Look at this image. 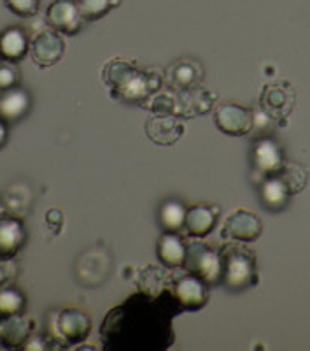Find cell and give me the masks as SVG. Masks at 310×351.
<instances>
[{"label":"cell","instance_id":"6da1fadb","mask_svg":"<svg viewBox=\"0 0 310 351\" xmlns=\"http://www.w3.org/2000/svg\"><path fill=\"white\" fill-rule=\"evenodd\" d=\"M183 311L168 290H144L112 307L100 327L103 350L164 351L174 343L172 322Z\"/></svg>","mask_w":310,"mask_h":351},{"label":"cell","instance_id":"7a4b0ae2","mask_svg":"<svg viewBox=\"0 0 310 351\" xmlns=\"http://www.w3.org/2000/svg\"><path fill=\"white\" fill-rule=\"evenodd\" d=\"M223 260V283L231 291H242L256 285V256L247 247L239 244H228L221 250Z\"/></svg>","mask_w":310,"mask_h":351},{"label":"cell","instance_id":"3957f363","mask_svg":"<svg viewBox=\"0 0 310 351\" xmlns=\"http://www.w3.org/2000/svg\"><path fill=\"white\" fill-rule=\"evenodd\" d=\"M184 267L191 274L198 276L207 285H218L223 281V260L221 253L203 243L188 244Z\"/></svg>","mask_w":310,"mask_h":351},{"label":"cell","instance_id":"277c9868","mask_svg":"<svg viewBox=\"0 0 310 351\" xmlns=\"http://www.w3.org/2000/svg\"><path fill=\"white\" fill-rule=\"evenodd\" d=\"M105 81L111 84L112 95L121 97L123 100H140L149 92L146 77L139 76L127 64H112L105 71Z\"/></svg>","mask_w":310,"mask_h":351},{"label":"cell","instance_id":"5b68a950","mask_svg":"<svg viewBox=\"0 0 310 351\" xmlns=\"http://www.w3.org/2000/svg\"><path fill=\"white\" fill-rule=\"evenodd\" d=\"M53 327H55L58 339H64L65 344H77L90 335L92 319L81 309L67 307V309L56 313L55 319H53Z\"/></svg>","mask_w":310,"mask_h":351},{"label":"cell","instance_id":"8992f818","mask_svg":"<svg viewBox=\"0 0 310 351\" xmlns=\"http://www.w3.org/2000/svg\"><path fill=\"white\" fill-rule=\"evenodd\" d=\"M172 293L183 311H198L209 300V288L195 274H184L174 281Z\"/></svg>","mask_w":310,"mask_h":351},{"label":"cell","instance_id":"52a82bcc","mask_svg":"<svg viewBox=\"0 0 310 351\" xmlns=\"http://www.w3.org/2000/svg\"><path fill=\"white\" fill-rule=\"evenodd\" d=\"M250 160L253 167L265 178L279 176L284 169V149L272 137H259L250 148Z\"/></svg>","mask_w":310,"mask_h":351},{"label":"cell","instance_id":"ba28073f","mask_svg":"<svg viewBox=\"0 0 310 351\" xmlns=\"http://www.w3.org/2000/svg\"><path fill=\"white\" fill-rule=\"evenodd\" d=\"M46 18L56 32L67 34V36L79 32L84 20L79 5L74 0H55L48 8Z\"/></svg>","mask_w":310,"mask_h":351},{"label":"cell","instance_id":"9c48e42d","mask_svg":"<svg viewBox=\"0 0 310 351\" xmlns=\"http://www.w3.org/2000/svg\"><path fill=\"white\" fill-rule=\"evenodd\" d=\"M65 51V40L56 30H46L40 32L30 46V56L32 62L39 67H51L58 64Z\"/></svg>","mask_w":310,"mask_h":351},{"label":"cell","instance_id":"30bf717a","mask_svg":"<svg viewBox=\"0 0 310 351\" xmlns=\"http://www.w3.org/2000/svg\"><path fill=\"white\" fill-rule=\"evenodd\" d=\"M263 223L259 216L249 211H235L228 216L223 227V237L235 241V243H253L261 236Z\"/></svg>","mask_w":310,"mask_h":351},{"label":"cell","instance_id":"8fae6325","mask_svg":"<svg viewBox=\"0 0 310 351\" xmlns=\"http://www.w3.org/2000/svg\"><path fill=\"white\" fill-rule=\"evenodd\" d=\"M216 125L228 136H246L253 130V114L239 104H223L216 111Z\"/></svg>","mask_w":310,"mask_h":351},{"label":"cell","instance_id":"7c38bea8","mask_svg":"<svg viewBox=\"0 0 310 351\" xmlns=\"http://www.w3.org/2000/svg\"><path fill=\"white\" fill-rule=\"evenodd\" d=\"M27 243V230L16 218H0V262H9Z\"/></svg>","mask_w":310,"mask_h":351},{"label":"cell","instance_id":"4fadbf2b","mask_svg":"<svg viewBox=\"0 0 310 351\" xmlns=\"http://www.w3.org/2000/svg\"><path fill=\"white\" fill-rule=\"evenodd\" d=\"M263 206L270 211H283L291 199V190L281 176H267L259 188Z\"/></svg>","mask_w":310,"mask_h":351},{"label":"cell","instance_id":"5bb4252c","mask_svg":"<svg viewBox=\"0 0 310 351\" xmlns=\"http://www.w3.org/2000/svg\"><path fill=\"white\" fill-rule=\"evenodd\" d=\"M218 221V211L209 206H193L188 209L186 221H184V228H186L188 236L202 239V237L209 236L216 227Z\"/></svg>","mask_w":310,"mask_h":351},{"label":"cell","instance_id":"9a60e30c","mask_svg":"<svg viewBox=\"0 0 310 351\" xmlns=\"http://www.w3.org/2000/svg\"><path fill=\"white\" fill-rule=\"evenodd\" d=\"M188 246L177 232H164L158 241V258L168 269H179L186 260Z\"/></svg>","mask_w":310,"mask_h":351},{"label":"cell","instance_id":"2e32d148","mask_svg":"<svg viewBox=\"0 0 310 351\" xmlns=\"http://www.w3.org/2000/svg\"><path fill=\"white\" fill-rule=\"evenodd\" d=\"M32 106V100L25 90L14 86L0 95V118L4 121L21 120Z\"/></svg>","mask_w":310,"mask_h":351},{"label":"cell","instance_id":"e0dca14e","mask_svg":"<svg viewBox=\"0 0 310 351\" xmlns=\"http://www.w3.org/2000/svg\"><path fill=\"white\" fill-rule=\"evenodd\" d=\"M30 51L28 37L21 28L11 27L0 34V56L8 62H18Z\"/></svg>","mask_w":310,"mask_h":351},{"label":"cell","instance_id":"ac0fdd59","mask_svg":"<svg viewBox=\"0 0 310 351\" xmlns=\"http://www.w3.org/2000/svg\"><path fill=\"white\" fill-rule=\"evenodd\" d=\"M30 337V324L21 315L2 319V346L8 350L23 348Z\"/></svg>","mask_w":310,"mask_h":351},{"label":"cell","instance_id":"d6986e66","mask_svg":"<svg viewBox=\"0 0 310 351\" xmlns=\"http://www.w3.org/2000/svg\"><path fill=\"white\" fill-rule=\"evenodd\" d=\"M188 208L179 199H168L158 211V221L165 232H179L184 228Z\"/></svg>","mask_w":310,"mask_h":351},{"label":"cell","instance_id":"ffe728a7","mask_svg":"<svg viewBox=\"0 0 310 351\" xmlns=\"http://www.w3.org/2000/svg\"><path fill=\"white\" fill-rule=\"evenodd\" d=\"M183 127L172 118H151L147 121V134L155 143L172 144L179 139Z\"/></svg>","mask_w":310,"mask_h":351},{"label":"cell","instance_id":"44dd1931","mask_svg":"<svg viewBox=\"0 0 310 351\" xmlns=\"http://www.w3.org/2000/svg\"><path fill=\"white\" fill-rule=\"evenodd\" d=\"M27 299L18 288H0V319L21 315Z\"/></svg>","mask_w":310,"mask_h":351},{"label":"cell","instance_id":"7402d4cb","mask_svg":"<svg viewBox=\"0 0 310 351\" xmlns=\"http://www.w3.org/2000/svg\"><path fill=\"white\" fill-rule=\"evenodd\" d=\"M120 4V0H77L79 11L84 20H99L105 16L114 5Z\"/></svg>","mask_w":310,"mask_h":351},{"label":"cell","instance_id":"603a6c76","mask_svg":"<svg viewBox=\"0 0 310 351\" xmlns=\"http://www.w3.org/2000/svg\"><path fill=\"white\" fill-rule=\"evenodd\" d=\"M5 5L21 18L36 16L39 11V0H5Z\"/></svg>","mask_w":310,"mask_h":351},{"label":"cell","instance_id":"cb8c5ba5","mask_svg":"<svg viewBox=\"0 0 310 351\" xmlns=\"http://www.w3.org/2000/svg\"><path fill=\"white\" fill-rule=\"evenodd\" d=\"M18 71L12 65L9 64H2L0 65V90L5 92V90H11L18 84Z\"/></svg>","mask_w":310,"mask_h":351},{"label":"cell","instance_id":"d4e9b609","mask_svg":"<svg viewBox=\"0 0 310 351\" xmlns=\"http://www.w3.org/2000/svg\"><path fill=\"white\" fill-rule=\"evenodd\" d=\"M174 77L179 84H190L191 81L195 80V69L191 67V65H186V64L179 65V67L175 69Z\"/></svg>","mask_w":310,"mask_h":351},{"label":"cell","instance_id":"484cf974","mask_svg":"<svg viewBox=\"0 0 310 351\" xmlns=\"http://www.w3.org/2000/svg\"><path fill=\"white\" fill-rule=\"evenodd\" d=\"M46 346H48V344L44 343L42 337H39V335H30V337L27 339V343L23 344V350L40 351V350H44Z\"/></svg>","mask_w":310,"mask_h":351},{"label":"cell","instance_id":"4316f807","mask_svg":"<svg viewBox=\"0 0 310 351\" xmlns=\"http://www.w3.org/2000/svg\"><path fill=\"white\" fill-rule=\"evenodd\" d=\"M46 221H48L49 227L60 228V223H62V213H60V211H56V209H49L48 215H46Z\"/></svg>","mask_w":310,"mask_h":351},{"label":"cell","instance_id":"83f0119b","mask_svg":"<svg viewBox=\"0 0 310 351\" xmlns=\"http://www.w3.org/2000/svg\"><path fill=\"white\" fill-rule=\"evenodd\" d=\"M5 141H8V127H5V121L0 118V148L4 146Z\"/></svg>","mask_w":310,"mask_h":351},{"label":"cell","instance_id":"f1b7e54d","mask_svg":"<svg viewBox=\"0 0 310 351\" xmlns=\"http://www.w3.org/2000/svg\"><path fill=\"white\" fill-rule=\"evenodd\" d=\"M0 344H2V319H0Z\"/></svg>","mask_w":310,"mask_h":351}]
</instances>
